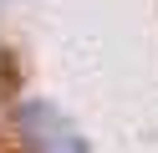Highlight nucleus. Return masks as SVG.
I'll return each mask as SVG.
<instances>
[{
  "label": "nucleus",
  "instance_id": "nucleus-1",
  "mask_svg": "<svg viewBox=\"0 0 158 153\" xmlns=\"http://www.w3.org/2000/svg\"><path fill=\"white\" fill-rule=\"evenodd\" d=\"M26 122H31V143H36V153H87V143L77 138V133L66 128L51 107H31V112H26Z\"/></svg>",
  "mask_w": 158,
  "mask_h": 153
}]
</instances>
